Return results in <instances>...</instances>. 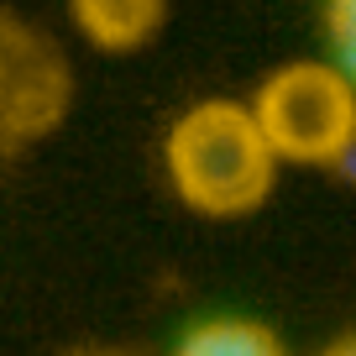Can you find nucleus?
I'll list each match as a JSON object with an SVG mask.
<instances>
[{"label":"nucleus","instance_id":"39448f33","mask_svg":"<svg viewBox=\"0 0 356 356\" xmlns=\"http://www.w3.org/2000/svg\"><path fill=\"white\" fill-rule=\"evenodd\" d=\"M173 356H289V346L257 320H236V314H220V320H200L184 341L173 346Z\"/></svg>","mask_w":356,"mask_h":356},{"label":"nucleus","instance_id":"6e6552de","mask_svg":"<svg viewBox=\"0 0 356 356\" xmlns=\"http://www.w3.org/2000/svg\"><path fill=\"white\" fill-rule=\"evenodd\" d=\"M84 356H111V351H84Z\"/></svg>","mask_w":356,"mask_h":356},{"label":"nucleus","instance_id":"7ed1b4c3","mask_svg":"<svg viewBox=\"0 0 356 356\" xmlns=\"http://www.w3.org/2000/svg\"><path fill=\"white\" fill-rule=\"evenodd\" d=\"M74 74L42 26L0 11V131L11 142H37L68 115Z\"/></svg>","mask_w":356,"mask_h":356},{"label":"nucleus","instance_id":"20e7f679","mask_svg":"<svg viewBox=\"0 0 356 356\" xmlns=\"http://www.w3.org/2000/svg\"><path fill=\"white\" fill-rule=\"evenodd\" d=\"M79 37L100 53H136L163 32L168 0H68Z\"/></svg>","mask_w":356,"mask_h":356},{"label":"nucleus","instance_id":"0eeeda50","mask_svg":"<svg viewBox=\"0 0 356 356\" xmlns=\"http://www.w3.org/2000/svg\"><path fill=\"white\" fill-rule=\"evenodd\" d=\"M325 356H356V346H351V341H335V346H330Z\"/></svg>","mask_w":356,"mask_h":356},{"label":"nucleus","instance_id":"f03ea898","mask_svg":"<svg viewBox=\"0 0 356 356\" xmlns=\"http://www.w3.org/2000/svg\"><path fill=\"white\" fill-rule=\"evenodd\" d=\"M267 152L278 163L330 168L351 157L356 142V89L351 74L330 58H299L267 74L257 95L246 100Z\"/></svg>","mask_w":356,"mask_h":356},{"label":"nucleus","instance_id":"f257e3e1","mask_svg":"<svg viewBox=\"0 0 356 356\" xmlns=\"http://www.w3.org/2000/svg\"><path fill=\"white\" fill-rule=\"evenodd\" d=\"M168 184L194 215L241 220L262 210L278 184V157L267 152L241 100H200L168 126L163 142Z\"/></svg>","mask_w":356,"mask_h":356},{"label":"nucleus","instance_id":"423d86ee","mask_svg":"<svg viewBox=\"0 0 356 356\" xmlns=\"http://www.w3.org/2000/svg\"><path fill=\"white\" fill-rule=\"evenodd\" d=\"M351 6L356 0H330V42H335V68L351 74Z\"/></svg>","mask_w":356,"mask_h":356}]
</instances>
